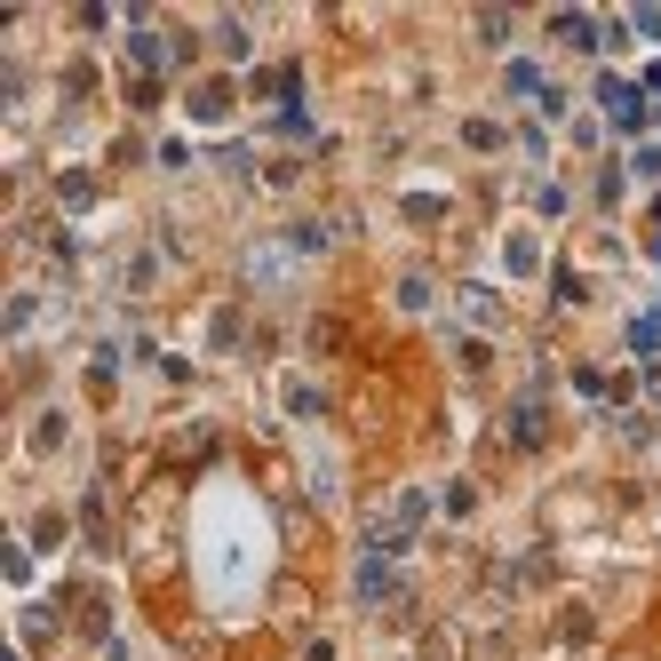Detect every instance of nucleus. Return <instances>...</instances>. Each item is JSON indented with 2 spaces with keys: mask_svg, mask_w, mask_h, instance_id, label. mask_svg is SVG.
Segmentation results:
<instances>
[{
  "mask_svg": "<svg viewBox=\"0 0 661 661\" xmlns=\"http://www.w3.org/2000/svg\"><path fill=\"white\" fill-rule=\"evenodd\" d=\"M502 272L534 279V272H542V239H534V231H511V239H502Z\"/></svg>",
  "mask_w": 661,
  "mask_h": 661,
  "instance_id": "3",
  "label": "nucleus"
},
{
  "mask_svg": "<svg viewBox=\"0 0 661 661\" xmlns=\"http://www.w3.org/2000/svg\"><path fill=\"white\" fill-rule=\"evenodd\" d=\"M463 144H471V151H494V144H502V128H494V120H471V128H463Z\"/></svg>",
  "mask_w": 661,
  "mask_h": 661,
  "instance_id": "8",
  "label": "nucleus"
},
{
  "mask_svg": "<svg viewBox=\"0 0 661 661\" xmlns=\"http://www.w3.org/2000/svg\"><path fill=\"white\" fill-rule=\"evenodd\" d=\"M630 351H638V359H653V351H661V312L630 319Z\"/></svg>",
  "mask_w": 661,
  "mask_h": 661,
  "instance_id": "6",
  "label": "nucleus"
},
{
  "mask_svg": "<svg viewBox=\"0 0 661 661\" xmlns=\"http://www.w3.org/2000/svg\"><path fill=\"white\" fill-rule=\"evenodd\" d=\"M184 550H199V582H208V598L216 605H239L247 590L264 582V558H272V542H264V511L247 494H208L199 502V526H184Z\"/></svg>",
  "mask_w": 661,
  "mask_h": 661,
  "instance_id": "1",
  "label": "nucleus"
},
{
  "mask_svg": "<svg viewBox=\"0 0 661 661\" xmlns=\"http://www.w3.org/2000/svg\"><path fill=\"white\" fill-rule=\"evenodd\" d=\"M638 80H645V88H653V96H661V57H653V65H645V72H638Z\"/></svg>",
  "mask_w": 661,
  "mask_h": 661,
  "instance_id": "9",
  "label": "nucleus"
},
{
  "mask_svg": "<svg viewBox=\"0 0 661 661\" xmlns=\"http://www.w3.org/2000/svg\"><path fill=\"white\" fill-rule=\"evenodd\" d=\"M502 88H511V96H534V88H542V65H534V57H511V65H502Z\"/></svg>",
  "mask_w": 661,
  "mask_h": 661,
  "instance_id": "5",
  "label": "nucleus"
},
{
  "mask_svg": "<svg viewBox=\"0 0 661 661\" xmlns=\"http://www.w3.org/2000/svg\"><path fill=\"white\" fill-rule=\"evenodd\" d=\"M653 406H661V383H653Z\"/></svg>",
  "mask_w": 661,
  "mask_h": 661,
  "instance_id": "10",
  "label": "nucleus"
},
{
  "mask_svg": "<svg viewBox=\"0 0 661 661\" xmlns=\"http://www.w3.org/2000/svg\"><path fill=\"white\" fill-rule=\"evenodd\" d=\"M184 105H191L199 120H224V112H231V88H224V80H199V88L184 96Z\"/></svg>",
  "mask_w": 661,
  "mask_h": 661,
  "instance_id": "4",
  "label": "nucleus"
},
{
  "mask_svg": "<svg viewBox=\"0 0 661 661\" xmlns=\"http://www.w3.org/2000/svg\"><path fill=\"white\" fill-rule=\"evenodd\" d=\"M57 446H65V415H40L32 423V454H57Z\"/></svg>",
  "mask_w": 661,
  "mask_h": 661,
  "instance_id": "7",
  "label": "nucleus"
},
{
  "mask_svg": "<svg viewBox=\"0 0 661 661\" xmlns=\"http://www.w3.org/2000/svg\"><path fill=\"white\" fill-rule=\"evenodd\" d=\"M598 96H605V112H614V128H622V136H638V128L653 120V112H645V96H638L630 80H614V72L598 80Z\"/></svg>",
  "mask_w": 661,
  "mask_h": 661,
  "instance_id": "2",
  "label": "nucleus"
}]
</instances>
